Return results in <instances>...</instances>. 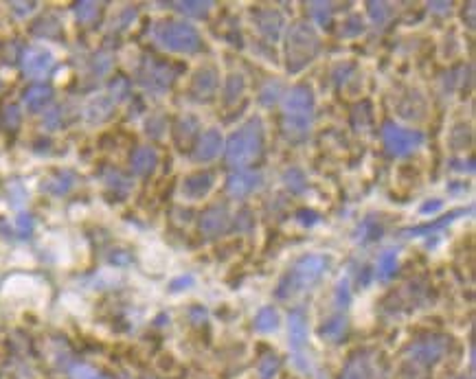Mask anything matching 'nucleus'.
Masks as SVG:
<instances>
[{
    "mask_svg": "<svg viewBox=\"0 0 476 379\" xmlns=\"http://www.w3.org/2000/svg\"><path fill=\"white\" fill-rule=\"evenodd\" d=\"M163 132H165V121L160 117H154L150 119V123H147V134H152V136H163Z\"/></svg>",
    "mask_w": 476,
    "mask_h": 379,
    "instance_id": "49530a36",
    "label": "nucleus"
},
{
    "mask_svg": "<svg viewBox=\"0 0 476 379\" xmlns=\"http://www.w3.org/2000/svg\"><path fill=\"white\" fill-rule=\"evenodd\" d=\"M397 272V252L395 250H386L380 254L378 263H375V278L382 283H386L389 278H393Z\"/></svg>",
    "mask_w": 476,
    "mask_h": 379,
    "instance_id": "5701e85b",
    "label": "nucleus"
},
{
    "mask_svg": "<svg viewBox=\"0 0 476 379\" xmlns=\"http://www.w3.org/2000/svg\"><path fill=\"white\" fill-rule=\"evenodd\" d=\"M380 232H382V228H380L378 224H375L373 219H367V221H364V224L358 228V241H362V243L373 241V239L380 237Z\"/></svg>",
    "mask_w": 476,
    "mask_h": 379,
    "instance_id": "c9c22d12",
    "label": "nucleus"
},
{
    "mask_svg": "<svg viewBox=\"0 0 476 379\" xmlns=\"http://www.w3.org/2000/svg\"><path fill=\"white\" fill-rule=\"evenodd\" d=\"M53 64H55L53 53L44 47H33L22 55V73L31 77V80H42V77H47L53 69Z\"/></svg>",
    "mask_w": 476,
    "mask_h": 379,
    "instance_id": "6e6552de",
    "label": "nucleus"
},
{
    "mask_svg": "<svg viewBox=\"0 0 476 379\" xmlns=\"http://www.w3.org/2000/svg\"><path fill=\"white\" fill-rule=\"evenodd\" d=\"M444 206V202H441V199H428V202L419 208V213L422 215H428V213H437V210Z\"/></svg>",
    "mask_w": 476,
    "mask_h": 379,
    "instance_id": "de8ad7c7",
    "label": "nucleus"
},
{
    "mask_svg": "<svg viewBox=\"0 0 476 379\" xmlns=\"http://www.w3.org/2000/svg\"><path fill=\"white\" fill-rule=\"evenodd\" d=\"M222 134L217 130H206L200 138L195 143V149H193V160L195 162H211L215 160L219 151H222Z\"/></svg>",
    "mask_w": 476,
    "mask_h": 379,
    "instance_id": "4468645a",
    "label": "nucleus"
},
{
    "mask_svg": "<svg viewBox=\"0 0 476 379\" xmlns=\"http://www.w3.org/2000/svg\"><path fill=\"white\" fill-rule=\"evenodd\" d=\"M77 182V178L73 171H58V173H53L47 182H44V191H49L51 195H66L69 191H73V186Z\"/></svg>",
    "mask_w": 476,
    "mask_h": 379,
    "instance_id": "412c9836",
    "label": "nucleus"
},
{
    "mask_svg": "<svg viewBox=\"0 0 476 379\" xmlns=\"http://www.w3.org/2000/svg\"><path fill=\"white\" fill-rule=\"evenodd\" d=\"M193 283H195V278L191 274L178 276V278H174V281L169 283V289H171V292H182V289H189Z\"/></svg>",
    "mask_w": 476,
    "mask_h": 379,
    "instance_id": "c03bdc74",
    "label": "nucleus"
},
{
    "mask_svg": "<svg viewBox=\"0 0 476 379\" xmlns=\"http://www.w3.org/2000/svg\"><path fill=\"white\" fill-rule=\"evenodd\" d=\"M176 80V71L169 64H160L156 60H147L141 69V84L152 93H165Z\"/></svg>",
    "mask_w": 476,
    "mask_h": 379,
    "instance_id": "0eeeda50",
    "label": "nucleus"
},
{
    "mask_svg": "<svg viewBox=\"0 0 476 379\" xmlns=\"http://www.w3.org/2000/svg\"><path fill=\"white\" fill-rule=\"evenodd\" d=\"M130 95V82L126 80V77H117V80L110 84V99L117 103V101H123V99Z\"/></svg>",
    "mask_w": 476,
    "mask_h": 379,
    "instance_id": "72a5a7b5",
    "label": "nucleus"
},
{
    "mask_svg": "<svg viewBox=\"0 0 476 379\" xmlns=\"http://www.w3.org/2000/svg\"><path fill=\"white\" fill-rule=\"evenodd\" d=\"M158 164V151L154 147H139L130 158V167L136 175H150Z\"/></svg>",
    "mask_w": 476,
    "mask_h": 379,
    "instance_id": "aec40b11",
    "label": "nucleus"
},
{
    "mask_svg": "<svg viewBox=\"0 0 476 379\" xmlns=\"http://www.w3.org/2000/svg\"><path fill=\"white\" fill-rule=\"evenodd\" d=\"M230 226V215L226 206H211L206 208L200 217V230L206 237H217L226 232Z\"/></svg>",
    "mask_w": 476,
    "mask_h": 379,
    "instance_id": "ddd939ff",
    "label": "nucleus"
},
{
    "mask_svg": "<svg viewBox=\"0 0 476 379\" xmlns=\"http://www.w3.org/2000/svg\"><path fill=\"white\" fill-rule=\"evenodd\" d=\"M51 99H53V88L47 84H33L22 95V101H25L29 112H40L44 106L51 103Z\"/></svg>",
    "mask_w": 476,
    "mask_h": 379,
    "instance_id": "6ab92c4d",
    "label": "nucleus"
},
{
    "mask_svg": "<svg viewBox=\"0 0 476 379\" xmlns=\"http://www.w3.org/2000/svg\"><path fill=\"white\" fill-rule=\"evenodd\" d=\"M110 261L117 263V265H128V263H130V254H128V252H112V256H110Z\"/></svg>",
    "mask_w": 476,
    "mask_h": 379,
    "instance_id": "8fccbe9b",
    "label": "nucleus"
},
{
    "mask_svg": "<svg viewBox=\"0 0 476 379\" xmlns=\"http://www.w3.org/2000/svg\"><path fill=\"white\" fill-rule=\"evenodd\" d=\"M314 123V93L309 86H292L283 97V134L290 143L309 138Z\"/></svg>",
    "mask_w": 476,
    "mask_h": 379,
    "instance_id": "f257e3e1",
    "label": "nucleus"
},
{
    "mask_svg": "<svg viewBox=\"0 0 476 379\" xmlns=\"http://www.w3.org/2000/svg\"><path fill=\"white\" fill-rule=\"evenodd\" d=\"M263 138H265V130H263V121L259 117L248 119L246 123L239 125L226 143V162L230 167H248L254 162L263 151Z\"/></svg>",
    "mask_w": 476,
    "mask_h": 379,
    "instance_id": "f03ea898",
    "label": "nucleus"
},
{
    "mask_svg": "<svg viewBox=\"0 0 476 379\" xmlns=\"http://www.w3.org/2000/svg\"><path fill=\"white\" fill-rule=\"evenodd\" d=\"M279 327V311L274 307H263L257 316H254V329L259 333H270Z\"/></svg>",
    "mask_w": 476,
    "mask_h": 379,
    "instance_id": "a878e982",
    "label": "nucleus"
},
{
    "mask_svg": "<svg viewBox=\"0 0 476 379\" xmlns=\"http://www.w3.org/2000/svg\"><path fill=\"white\" fill-rule=\"evenodd\" d=\"M171 7H176V11H180L185 16H191V18H206L209 11L213 9V3L209 0H185V3H171Z\"/></svg>",
    "mask_w": 476,
    "mask_h": 379,
    "instance_id": "393cba45",
    "label": "nucleus"
},
{
    "mask_svg": "<svg viewBox=\"0 0 476 379\" xmlns=\"http://www.w3.org/2000/svg\"><path fill=\"white\" fill-rule=\"evenodd\" d=\"M369 16H371V20L375 22V25H384V22L389 20V16H391V9H389V5H384V3H369Z\"/></svg>",
    "mask_w": 476,
    "mask_h": 379,
    "instance_id": "58836bf2",
    "label": "nucleus"
},
{
    "mask_svg": "<svg viewBox=\"0 0 476 379\" xmlns=\"http://www.w3.org/2000/svg\"><path fill=\"white\" fill-rule=\"evenodd\" d=\"M254 27L268 42H276L281 38V31L285 27V20L276 9H259L254 14Z\"/></svg>",
    "mask_w": 476,
    "mask_h": 379,
    "instance_id": "9b49d317",
    "label": "nucleus"
},
{
    "mask_svg": "<svg viewBox=\"0 0 476 379\" xmlns=\"http://www.w3.org/2000/svg\"><path fill=\"white\" fill-rule=\"evenodd\" d=\"M340 379H369V364L364 358H353Z\"/></svg>",
    "mask_w": 476,
    "mask_h": 379,
    "instance_id": "c85d7f7f",
    "label": "nucleus"
},
{
    "mask_svg": "<svg viewBox=\"0 0 476 379\" xmlns=\"http://www.w3.org/2000/svg\"><path fill=\"white\" fill-rule=\"evenodd\" d=\"M309 14L320 27L331 25V5L329 3H309Z\"/></svg>",
    "mask_w": 476,
    "mask_h": 379,
    "instance_id": "7c9ffc66",
    "label": "nucleus"
},
{
    "mask_svg": "<svg viewBox=\"0 0 476 379\" xmlns=\"http://www.w3.org/2000/svg\"><path fill=\"white\" fill-rule=\"evenodd\" d=\"M283 182L292 193H303L307 188V180H305V175H303L301 169H287L285 175H283Z\"/></svg>",
    "mask_w": 476,
    "mask_h": 379,
    "instance_id": "c756f323",
    "label": "nucleus"
},
{
    "mask_svg": "<svg viewBox=\"0 0 476 379\" xmlns=\"http://www.w3.org/2000/svg\"><path fill=\"white\" fill-rule=\"evenodd\" d=\"M466 210H452L450 215L446 217H441L437 221H433V224H424V226H417V228H408V230H402V235H408V237H422V235H428V232H435V230H441V228H446L450 226L452 221H455L459 215H463Z\"/></svg>",
    "mask_w": 476,
    "mask_h": 379,
    "instance_id": "b1692460",
    "label": "nucleus"
},
{
    "mask_svg": "<svg viewBox=\"0 0 476 379\" xmlns=\"http://www.w3.org/2000/svg\"><path fill=\"white\" fill-rule=\"evenodd\" d=\"M276 369H279V360L274 358V355H268V358H263L259 371H261V379H270L274 377Z\"/></svg>",
    "mask_w": 476,
    "mask_h": 379,
    "instance_id": "79ce46f5",
    "label": "nucleus"
},
{
    "mask_svg": "<svg viewBox=\"0 0 476 379\" xmlns=\"http://www.w3.org/2000/svg\"><path fill=\"white\" fill-rule=\"evenodd\" d=\"M110 69H112V55L102 51V53H97L95 58H93V71L97 75H106Z\"/></svg>",
    "mask_w": 476,
    "mask_h": 379,
    "instance_id": "ea45409f",
    "label": "nucleus"
},
{
    "mask_svg": "<svg viewBox=\"0 0 476 379\" xmlns=\"http://www.w3.org/2000/svg\"><path fill=\"white\" fill-rule=\"evenodd\" d=\"M217 84H219V75L213 66H202L200 71L193 75V82H191V95L195 101H209L215 90H217Z\"/></svg>",
    "mask_w": 476,
    "mask_h": 379,
    "instance_id": "9d476101",
    "label": "nucleus"
},
{
    "mask_svg": "<svg viewBox=\"0 0 476 379\" xmlns=\"http://www.w3.org/2000/svg\"><path fill=\"white\" fill-rule=\"evenodd\" d=\"M3 289H5V296L25 298V296L42 292L44 285L40 281H36V278H31V276H11Z\"/></svg>",
    "mask_w": 476,
    "mask_h": 379,
    "instance_id": "dca6fc26",
    "label": "nucleus"
},
{
    "mask_svg": "<svg viewBox=\"0 0 476 379\" xmlns=\"http://www.w3.org/2000/svg\"><path fill=\"white\" fill-rule=\"evenodd\" d=\"M318 53V36L309 22H294L285 38V66L290 73L303 71Z\"/></svg>",
    "mask_w": 476,
    "mask_h": 379,
    "instance_id": "7ed1b4c3",
    "label": "nucleus"
},
{
    "mask_svg": "<svg viewBox=\"0 0 476 379\" xmlns=\"http://www.w3.org/2000/svg\"><path fill=\"white\" fill-rule=\"evenodd\" d=\"M152 36H154V40H156V44H160L163 49H167L171 53L193 55L202 47L200 33L195 31V27L187 25V22L163 20L154 27Z\"/></svg>",
    "mask_w": 476,
    "mask_h": 379,
    "instance_id": "39448f33",
    "label": "nucleus"
},
{
    "mask_svg": "<svg viewBox=\"0 0 476 379\" xmlns=\"http://www.w3.org/2000/svg\"><path fill=\"white\" fill-rule=\"evenodd\" d=\"M296 217L301 219V224H305V226H312V224H316V221H318V215L312 213V210H298Z\"/></svg>",
    "mask_w": 476,
    "mask_h": 379,
    "instance_id": "09e8293b",
    "label": "nucleus"
},
{
    "mask_svg": "<svg viewBox=\"0 0 476 379\" xmlns=\"http://www.w3.org/2000/svg\"><path fill=\"white\" fill-rule=\"evenodd\" d=\"M33 228H36V221H33L31 215L20 213L16 219V232L20 235V239H29L33 235Z\"/></svg>",
    "mask_w": 476,
    "mask_h": 379,
    "instance_id": "4c0bfd02",
    "label": "nucleus"
},
{
    "mask_svg": "<svg viewBox=\"0 0 476 379\" xmlns=\"http://www.w3.org/2000/svg\"><path fill=\"white\" fill-rule=\"evenodd\" d=\"M73 379H104V377L97 371L88 369V366H77V369L73 371Z\"/></svg>",
    "mask_w": 476,
    "mask_h": 379,
    "instance_id": "a18cd8bd",
    "label": "nucleus"
},
{
    "mask_svg": "<svg viewBox=\"0 0 476 379\" xmlns=\"http://www.w3.org/2000/svg\"><path fill=\"white\" fill-rule=\"evenodd\" d=\"M14 7H16V14L18 16H27V14H31L36 5H33V3H14Z\"/></svg>",
    "mask_w": 476,
    "mask_h": 379,
    "instance_id": "3c124183",
    "label": "nucleus"
},
{
    "mask_svg": "<svg viewBox=\"0 0 476 379\" xmlns=\"http://www.w3.org/2000/svg\"><path fill=\"white\" fill-rule=\"evenodd\" d=\"M334 300L338 307H347L349 300H351V292H349V278H342V281L336 285V294H334Z\"/></svg>",
    "mask_w": 476,
    "mask_h": 379,
    "instance_id": "a19ab883",
    "label": "nucleus"
},
{
    "mask_svg": "<svg viewBox=\"0 0 476 379\" xmlns=\"http://www.w3.org/2000/svg\"><path fill=\"white\" fill-rule=\"evenodd\" d=\"M3 125L7 130H18L20 127V121H22V114H20V108L16 103H9L3 108Z\"/></svg>",
    "mask_w": 476,
    "mask_h": 379,
    "instance_id": "473e14b6",
    "label": "nucleus"
},
{
    "mask_svg": "<svg viewBox=\"0 0 476 379\" xmlns=\"http://www.w3.org/2000/svg\"><path fill=\"white\" fill-rule=\"evenodd\" d=\"M430 7H433V11H437V14H446V11H450L448 3H430Z\"/></svg>",
    "mask_w": 476,
    "mask_h": 379,
    "instance_id": "864d4df0",
    "label": "nucleus"
},
{
    "mask_svg": "<svg viewBox=\"0 0 476 379\" xmlns=\"http://www.w3.org/2000/svg\"><path fill=\"white\" fill-rule=\"evenodd\" d=\"M198 132H200L198 119L182 117V119H178V123H176V143H178L180 147H191V143L198 136Z\"/></svg>",
    "mask_w": 476,
    "mask_h": 379,
    "instance_id": "4be33fe9",
    "label": "nucleus"
},
{
    "mask_svg": "<svg viewBox=\"0 0 476 379\" xmlns=\"http://www.w3.org/2000/svg\"><path fill=\"white\" fill-rule=\"evenodd\" d=\"M362 31H364V22L358 16H351V18H347L345 22H342L340 36L342 38H356V36H360Z\"/></svg>",
    "mask_w": 476,
    "mask_h": 379,
    "instance_id": "f704fd0d",
    "label": "nucleus"
},
{
    "mask_svg": "<svg viewBox=\"0 0 476 379\" xmlns=\"http://www.w3.org/2000/svg\"><path fill=\"white\" fill-rule=\"evenodd\" d=\"M44 123H47V127H58L60 125V110H53V112H49V117H47V121H44Z\"/></svg>",
    "mask_w": 476,
    "mask_h": 379,
    "instance_id": "603ef678",
    "label": "nucleus"
},
{
    "mask_svg": "<svg viewBox=\"0 0 476 379\" xmlns=\"http://www.w3.org/2000/svg\"><path fill=\"white\" fill-rule=\"evenodd\" d=\"M382 143L391 156H395V158H404V156H411L413 151L422 147L424 134L415 132V130H406L402 125L393 123V121H389V123L382 125Z\"/></svg>",
    "mask_w": 476,
    "mask_h": 379,
    "instance_id": "423d86ee",
    "label": "nucleus"
},
{
    "mask_svg": "<svg viewBox=\"0 0 476 379\" xmlns=\"http://www.w3.org/2000/svg\"><path fill=\"white\" fill-rule=\"evenodd\" d=\"M327 256L323 254H305L301 256L292 267L290 272H287L279 285H276V296L279 298H290L298 292H303V289L312 287L320 276H323V272L327 270Z\"/></svg>",
    "mask_w": 476,
    "mask_h": 379,
    "instance_id": "20e7f679",
    "label": "nucleus"
},
{
    "mask_svg": "<svg viewBox=\"0 0 476 379\" xmlns=\"http://www.w3.org/2000/svg\"><path fill=\"white\" fill-rule=\"evenodd\" d=\"M446 351V340L444 338H428L424 342H417L415 347H411V362L415 366H433L441 355Z\"/></svg>",
    "mask_w": 476,
    "mask_h": 379,
    "instance_id": "1a4fd4ad",
    "label": "nucleus"
},
{
    "mask_svg": "<svg viewBox=\"0 0 476 379\" xmlns=\"http://www.w3.org/2000/svg\"><path fill=\"white\" fill-rule=\"evenodd\" d=\"M75 16L82 25H91V22L99 16V5L97 3H77Z\"/></svg>",
    "mask_w": 476,
    "mask_h": 379,
    "instance_id": "2f4dec72",
    "label": "nucleus"
},
{
    "mask_svg": "<svg viewBox=\"0 0 476 379\" xmlns=\"http://www.w3.org/2000/svg\"><path fill=\"white\" fill-rule=\"evenodd\" d=\"M115 106L117 103L108 95L95 97L93 101H88V106L84 110V117H86L88 123H104V121L110 119V114L115 112Z\"/></svg>",
    "mask_w": 476,
    "mask_h": 379,
    "instance_id": "f3484780",
    "label": "nucleus"
},
{
    "mask_svg": "<svg viewBox=\"0 0 476 379\" xmlns=\"http://www.w3.org/2000/svg\"><path fill=\"white\" fill-rule=\"evenodd\" d=\"M213 173L209 171H198V173H191L185 178L182 182V195L189 197V199H200L204 197L209 191L213 188Z\"/></svg>",
    "mask_w": 476,
    "mask_h": 379,
    "instance_id": "2eb2a0df",
    "label": "nucleus"
},
{
    "mask_svg": "<svg viewBox=\"0 0 476 379\" xmlns=\"http://www.w3.org/2000/svg\"><path fill=\"white\" fill-rule=\"evenodd\" d=\"M263 182L259 171H237L226 180V191L230 197H246L252 191H257Z\"/></svg>",
    "mask_w": 476,
    "mask_h": 379,
    "instance_id": "f8f14e48",
    "label": "nucleus"
},
{
    "mask_svg": "<svg viewBox=\"0 0 476 379\" xmlns=\"http://www.w3.org/2000/svg\"><path fill=\"white\" fill-rule=\"evenodd\" d=\"M281 97V86L279 84H272V82H268L265 84L263 88H261V95H259V101L263 103V106H272V103H276V99Z\"/></svg>",
    "mask_w": 476,
    "mask_h": 379,
    "instance_id": "e433bc0d",
    "label": "nucleus"
},
{
    "mask_svg": "<svg viewBox=\"0 0 476 379\" xmlns=\"http://www.w3.org/2000/svg\"><path fill=\"white\" fill-rule=\"evenodd\" d=\"M287 333H290V344L294 351H301L307 342V316L301 309H294L287 320Z\"/></svg>",
    "mask_w": 476,
    "mask_h": 379,
    "instance_id": "a211bd4d",
    "label": "nucleus"
},
{
    "mask_svg": "<svg viewBox=\"0 0 476 379\" xmlns=\"http://www.w3.org/2000/svg\"><path fill=\"white\" fill-rule=\"evenodd\" d=\"M106 182H108V186H110V188H119L121 193H128V191H130V182H128L126 178L121 175V173H115V171H112V173H108Z\"/></svg>",
    "mask_w": 476,
    "mask_h": 379,
    "instance_id": "37998d69",
    "label": "nucleus"
},
{
    "mask_svg": "<svg viewBox=\"0 0 476 379\" xmlns=\"http://www.w3.org/2000/svg\"><path fill=\"white\" fill-rule=\"evenodd\" d=\"M243 88H246V84H243V77L241 75H230L226 80V86H224V101L226 103H235L237 99L243 95Z\"/></svg>",
    "mask_w": 476,
    "mask_h": 379,
    "instance_id": "cd10ccee",
    "label": "nucleus"
},
{
    "mask_svg": "<svg viewBox=\"0 0 476 379\" xmlns=\"http://www.w3.org/2000/svg\"><path fill=\"white\" fill-rule=\"evenodd\" d=\"M345 331H347L345 316H334L323 325V329H320V336H323L325 340L336 342V340H340L342 336H345Z\"/></svg>",
    "mask_w": 476,
    "mask_h": 379,
    "instance_id": "bb28decb",
    "label": "nucleus"
}]
</instances>
